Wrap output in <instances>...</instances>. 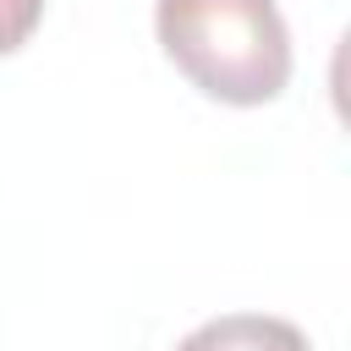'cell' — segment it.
Segmentation results:
<instances>
[{
	"mask_svg": "<svg viewBox=\"0 0 351 351\" xmlns=\"http://www.w3.org/2000/svg\"><path fill=\"white\" fill-rule=\"evenodd\" d=\"M176 351H313V346L285 318H269V313H225V318H208L203 329H192Z\"/></svg>",
	"mask_w": 351,
	"mask_h": 351,
	"instance_id": "7a4b0ae2",
	"label": "cell"
},
{
	"mask_svg": "<svg viewBox=\"0 0 351 351\" xmlns=\"http://www.w3.org/2000/svg\"><path fill=\"white\" fill-rule=\"evenodd\" d=\"M44 16V0H0V55L22 49Z\"/></svg>",
	"mask_w": 351,
	"mask_h": 351,
	"instance_id": "3957f363",
	"label": "cell"
},
{
	"mask_svg": "<svg viewBox=\"0 0 351 351\" xmlns=\"http://www.w3.org/2000/svg\"><path fill=\"white\" fill-rule=\"evenodd\" d=\"M159 44L219 104H269L291 82V33L274 0H159Z\"/></svg>",
	"mask_w": 351,
	"mask_h": 351,
	"instance_id": "6da1fadb",
	"label": "cell"
}]
</instances>
